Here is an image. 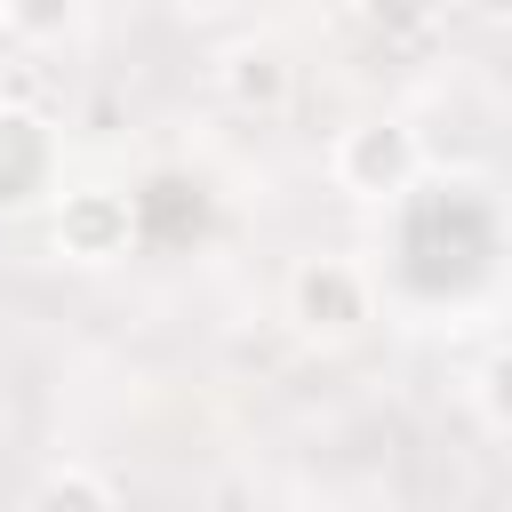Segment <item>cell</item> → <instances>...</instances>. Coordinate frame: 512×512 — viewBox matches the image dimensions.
Returning <instances> with one entry per match:
<instances>
[{"label":"cell","instance_id":"cell-1","mask_svg":"<svg viewBox=\"0 0 512 512\" xmlns=\"http://www.w3.org/2000/svg\"><path fill=\"white\" fill-rule=\"evenodd\" d=\"M408 200V232H400V256H408V280L416 288H464V280H480L488 272V256H496V232H464L456 240V224H472L488 200L472 192V184H432V192H400Z\"/></svg>","mask_w":512,"mask_h":512},{"label":"cell","instance_id":"cell-2","mask_svg":"<svg viewBox=\"0 0 512 512\" xmlns=\"http://www.w3.org/2000/svg\"><path fill=\"white\" fill-rule=\"evenodd\" d=\"M208 224H216V200H208V184H200L192 168H152V176L128 192V240L152 248V256L200 248Z\"/></svg>","mask_w":512,"mask_h":512},{"label":"cell","instance_id":"cell-3","mask_svg":"<svg viewBox=\"0 0 512 512\" xmlns=\"http://www.w3.org/2000/svg\"><path fill=\"white\" fill-rule=\"evenodd\" d=\"M336 184L344 192H360V200H400V192H416V176H424V144H416V128H400V120H360V128H344L336 136Z\"/></svg>","mask_w":512,"mask_h":512},{"label":"cell","instance_id":"cell-4","mask_svg":"<svg viewBox=\"0 0 512 512\" xmlns=\"http://www.w3.org/2000/svg\"><path fill=\"white\" fill-rule=\"evenodd\" d=\"M56 168H64L56 120L32 112V104H0V216L48 200V192H56Z\"/></svg>","mask_w":512,"mask_h":512},{"label":"cell","instance_id":"cell-5","mask_svg":"<svg viewBox=\"0 0 512 512\" xmlns=\"http://www.w3.org/2000/svg\"><path fill=\"white\" fill-rule=\"evenodd\" d=\"M288 320L304 336H352L368 320V272L344 256H304L288 272Z\"/></svg>","mask_w":512,"mask_h":512},{"label":"cell","instance_id":"cell-6","mask_svg":"<svg viewBox=\"0 0 512 512\" xmlns=\"http://www.w3.org/2000/svg\"><path fill=\"white\" fill-rule=\"evenodd\" d=\"M56 248L80 256V264L128 256V248H136V240H128V192H112V184H72V192L56 200Z\"/></svg>","mask_w":512,"mask_h":512},{"label":"cell","instance_id":"cell-7","mask_svg":"<svg viewBox=\"0 0 512 512\" xmlns=\"http://www.w3.org/2000/svg\"><path fill=\"white\" fill-rule=\"evenodd\" d=\"M224 96H232L240 112H280V104L296 96L288 48H280V40H240V48L224 56Z\"/></svg>","mask_w":512,"mask_h":512},{"label":"cell","instance_id":"cell-8","mask_svg":"<svg viewBox=\"0 0 512 512\" xmlns=\"http://www.w3.org/2000/svg\"><path fill=\"white\" fill-rule=\"evenodd\" d=\"M32 512H120L112 488L88 472V464H56L40 488H32Z\"/></svg>","mask_w":512,"mask_h":512},{"label":"cell","instance_id":"cell-9","mask_svg":"<svg viewBox=\"0 0 512 512\" xmlns=\"http://www.w3.org/2000/svg\"><path fill=\"white\" fill-rule=\"evenodd\" d=\"M72 16H80V0H8V8H0V24H8L16 40H64Z\"/></svg>","mask_w":512,"mask_h":512},{"label":"cell","instance_id":"cell-10","mask_svg":"<svg viewBox=\"0 0 512 512\" xmlns=\"http://www.w3.org/2000/svg\"><path fill=\"white\" fill-rule=\"evenodd\" d=\"M360 16H368L384 40H416V32H432L440 0H360Z\"/></svg>","mask_w":512,"mask_h":512},{"label":"cell","instance_id":"cell-11","mask_svg":"<svg viewBox=\"0 0 512 512\" xmlns=\"http://www.w3.org/2000/svg\"><path fill=\"white\" fill-rule=\"evenodd\" d=\"M184 8H192V16H216V8H232V0H184Z\"/></svg>","mask_w":512,"mask_h":512},{"label":"cell","instance_id":"cell-12","mask_svg":"<svg viewBox=\"0 0 512 512\" xmlns=\"http://www.w3.org/2000/svg\"><path fill=\"white\" fill-rule=\"evenodd\" d=\"M472 8H480V16H504V8H512V0H472Z\"/></svg>","mask_w":512,"mask_h":512},{"label":"cell","instance_id":"cell-13","mask_svg":"<svg viewBox=\"0 0 512 512\" xmlns=\"http://www.w3.org/2000/svg\"><path fill=\"white\" fill-rule=\"evenodd\" d=\"M0 8H8V0H0Z\"/></svg>","mask_w":512,"mask_h":512}]
</instances>
